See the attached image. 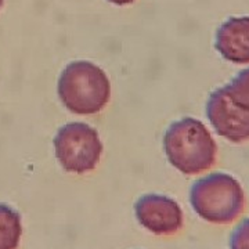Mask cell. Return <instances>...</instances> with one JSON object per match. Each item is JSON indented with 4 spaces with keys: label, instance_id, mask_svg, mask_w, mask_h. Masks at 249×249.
Listing matches in <instances>:
<instances>
[{
    "label": "cell",
    "instance_id": "1",
    "mask_svg": "<svg viewBox=\"0 0 249 249\" xmlns=\"http://www.w3.org/2000/svg\"><path fill=\"white\" fill-rule=\"evenodd\" d=\"M163 148L170 163L188 176L204 173L216 162V142L196 118H183L170 124L163 136Z\"/></svg>",
    "mask_w": 249,
    "mask_h": 249
},
{
    "label": "cell",
    "instance_id": "2",
    "mask_svg": "<svg viewBox=\"0 0 249 249\" xmlns=\"http://www.w3.org/2000/svg\"><path fill=\"white\" fill-rule=\"evenodd\" d=\"M57 90L62 106L78 115L97 114L111 97L107 73L90 61L70 62L61 72Z\"/></svg>",
    "mask_w": 249,
    "mask_h": 249
},
{
    "label": "cell",
    "instance_id": "3",
    "mask_svg": "<svg viewBox=\"0 0 249 249\" xmlns=\"http://www.w3.org/2000/svg\"><path fill=\"white\" fill-rule=\"evenodd\" d=\"M191 206L201 219L213 224H230L245 208V194L238 180L227 173H211L196 180L190 191Z\"/></svg>",
    "mask_w": 249,
    "mask_h": 249
},
{
    "label": "cell",
    "instance_id": "4",
    "mask_svg": "<svg viewBox=\"0 0 249 249\" xmlns=\"http://www.w3.org/2000/svg\"><path fill=\"white\" fill-rule=\"evenodd\" d=\"M54 152L60 165L71 173L91 172L100 162L103 142L90 124L72 122L61 126L54 137Z\"/></svg>",
    "mask_w": 249,
    "mask_h": 249
},
{
    "label": "cell",
    "instance_id": "5",
    "mask_svg": "<svg viewBox=\"0 0 249 249\" xmlns=\"http://www.w3.org/2000/svg\"><path fill=\"white\" fill-rule=\"evenodd\" d=\"M206 116L223 139L231 142L249 140V107L234 97L227 86L214 90L209 96Z\"/></svg>",
    "mask_w": 249,
    "mask_h": 249
},
{
    "label": "cell",
    "instance_id": "6",
    "mask_svg": "<svg viewBox=\"0 0 249 249\" xmlns=\"http://www.w3.org/2000/svg\"><path fill=\"white\" fill-rule=\"evenodd\" d=\"M134 213L144 229L157 235H173L183 227L180 205L166 196H142L134 205Z\"/></svg>",
    "mask_w": 249,
    "mask_h": 249
},
{
    "label": "cell",
    "instance_id": "7",
    "mask_svg": "<svg viewBox=\"0 0 249 249\" xmlns=\"http://www.w3.org/2000/svg\"><path fill=\"white\" fill-rule=\"evenodd\" d=\"M214 47L227 61L249 64V17H232L223 22Z\"/></svg>",
    "mask_w": 249,
    "mask_h": 249
},
{
    "label": "cell",
    "instance_id": "8",
    "mask_svg": "<svg viewBox=\"0 0 249 249\" xmlns=\"http://www.w3.org/2000/svg\"><path fill=\"white\" fill-rule=\"evenodd\" d=\"M22 234L18 212L9 205L0 204V249H17Z\"/></svg>",
    "mask_w": 249,
    "mask_h": 249
},
{
    "label": "cell",
    "instance_id": "9",
    "mask_svg": "<svg viewBox=\"0 0 249 249\" xmlns=\"http://www.w3.org/2000/svg\"><path fill=\"white\" fill-rule=\"evenodd\" d=\"M234 97L249 107V68L241 71L234 79L226 85Z\"/></svg>",
    "mask_w": 249,
    "mask_h": 249
},
{
    "label": "cell",
    "instance_id": "10",
    "mask_svg": "<svg viewBox=\"0 0 249 249\" xmlns=\"http://www.w3.org/2000/svg\"><path fill=\"white\" fill-rule=\"evenodd\" d=\"M230 249H249V219H245L234 229L230 238Z\"/></svg>",
    "mask_w": 249,
    "mask_h": 249
},
{
    "label": "cell",
    "instance_id": "11",
    "mask_svg": "<svg viewBox=\"0 0 249 249\" xmlns=\"http://www.w3.org/2000/svg\"><path fill=\"white\" fill-rule=\"evenodd\" d=\"M111 3H114V4H118V6H124V4H130V3H133L134 0H109Z\"/></svg>",
    "mask_w": 249,
    "mask_h": 249
},
{
    "label": "cell",
    "instance_id": "12",
    "mask_svg": "<svg viewBox=\"0 0 249 249\" xmlns=\"http://www.w3.org/2000/svg\"><path fill=\"white\" fill-rule=\"evenodd\" d=\"M1 4H3V0H0V7H1Z\"/></svg>",
    "mask_w": 249,
    "mask_h": 249
}]
</instances>
